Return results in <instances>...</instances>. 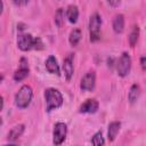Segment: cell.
<instances>
[{
  "mask_svg": "<svg viewBox=\"0 0 146 146\" xmlns=\"http://www.w3.org/2000/svg\"><path fill=\"white\" fill-rule=\"evenodd\" d=\"M91 144L95 145V146H100V145H104L105 144V140H104V137H103V133L102 131H97L92 138H91Z\"/></svg>",
  "mask_w": 146,
  "mask_h": 146,
  "instance_id": "cell-19",
  "label": "cell"
},
{
  "mask_svg": "<svg viewBox=\"0 0 146 146\" xmlns=\"http://www.w3.org/2000/svg\"><path fill=\"white\" fill-rule=\"evenodd\" d=\"M121 128V123L119 121H113L108 124V129H107V138L110 141H114L119 131Z\"/></svg>",
  "mask_w": 146,
  "mask_h": 146,
  "instance_id": "cell-13",
  "label": "cell"
},
{
  "mask_svg": "<svg viewBox=\"0 0 146 146\" xmlns=\"http://www.w3.org/2000/svg\"><path fill=\"white\" fill-rule=\"evenodd\" d=\"M140 65H141V68L145 71L146 70V57H141L140 58Z\"/></svg>",
  "mask_w": 146,
  "mask_h": 146,
  "instance_id": "cell-23",
  "label": "cell"
},
{
  "mask_svg": "<svg viewBox=\"0 0 146 146\" xmlns=\"http://www.w3.org/2000/svg\"><path fill=\"white\" fill-rule=\"evenodd\" d=\"M98 107H99V104L98 102L95 99V98H90V99H87L79 108V112L80 113H84V114H94L98 111Z\"/></svg>",
  "mask_w": 146,
  "mask_h": 146,
  "instance_id": "cell-9",
  "label": "cell"
},
{
  "mask_svg": "<svg viewBox=\"0 0 146 146\" xmlns=\"http://www.w3.org/2000/svg\"><path fill=\"white\" fill-rule=\"evenodd\" d=\"M139 95H140V88L138 84H132L130 87V90L128 92V100L130 102V104H133L137 102V99L139 98Z\"/></svg>",
  "mask_w": 146,
  "mask_h": 146,
  "instance_id": "cell-16",
  "label": "cell"
},
{
  "mask_svg": "<svg viewBox=\"0 0 146 146\" xmlns=\"http://www.w3.org/2000/svg\"><path fill=\"white\" fill-rule=\"evenodd\" d=\"M112 26H113V31H114L116 34L122 33L123 30H124V16H123L122 14L115 15L114 18H113Z\"/></svg>",
  "mask_w": 146,
  "mask_h": 146,
  "instance_id": "cell-12",
  "label": "cell"
},
{
  "mask_svg": "<svg viewBox=\"0 0 146 146\" xmlns=\"http://www.w3.org/2000/svg\"><path fill=\"white\" fill-rule=\"evenodd\" d=\"M96 86V72L94 70L88 71L81 79L80 88L83 91H92Z\"/></svg>",
  "mask_w": 146,
  "mask_h": 146,
  "instance_id": "cell-7",
  "label": "cell"
},
{
  "mask_svg": "<svg viewBox=\"0 0 146 146\" xmlns=\"http://www.w3.org/2000/svg\"><path fill=\"white\" fill-rule=\"evenodd\" d=\"M24 129H25L24 124H17V125L13 127V128L10 129L9 133H8V140H9V141H15V140H17V139L22 136V133L24 132Z\"/></svg>",
  "mask_w": 146,
  "mask_h": 146,
  "instance_id": "cell-15",
  "label": "cell"
},
{
  "mask_svg": "<svg viewBox=\"0 0 146 146\" xmlns=\"http://www.w3.org/2000/svg\"><path fill=\"white\" fill-rule=\"evenodd\" d=\"M100 27H102V17L98 13H95L90 16V19H89V34H90L91 42H96L99 40Z\"/></svg>",
  "mask_w": 146,
  "mask_h": 146,
  "instance_id": "cell-4",
  "label": "cell"
},
{
  "mask_svg": "<svg viewBox=\"0 0 146 146\" xmlns=\"http://www.w3.org/2000/svg\"><path fill=\"white\" fill-rule=\"evenodd\" d=\"M65 15H66V18H67V21L70 23L75 24L78 22V18H79V9H78V7L75 5H70L67 7V9H66Z\"/></svg>",
  "mask_w": 146,
  "mask_h": 146,
  "instance_id": "cell-14",
  "label": "cell"
},
{
  "mask_svg": "<svg viewBox=\"0 0 146 146\" xmlns=\"http://www.w3.org/2000/svg\"><path fill=\"white\" fill-rule=\"evenodd\" d=\"M67 135V125L64 122H57L54 127L52 131V143L54 145H60L66 139Z\"/></svg>",
  "mask_w": 146,
  "mask_h": 146,
  "instance_id": "cell-6",
  "label": "cell"
},
{
  "mask_svg": "<svg viewBox=\"0 0 146 146\" xmlns=\"http://www.w3.org/2000/svg\"><path fill=\"white\" fill-rule=\"evenodd\" d=\"M33 97V90L30 86L24 84L19 88L17 94L15 95V105L18 108H26Z\"/></svg>",
  "mask_w": 146,
  "mask_h": 146,
  "instance_id": "cell-3",
  "label": "cell"
},
{
  "mask_svg": "<svg viewBox=\"0 0 146 146\" xmlns=\"http://www.w3.org/2000/svg\"><path fill=\"white\" fill-rule=\"evenodd\" d=\"M108 5L112 6V7H117L120 3H121V0H107Z\"/></svg>",
  "mask_w": 146,
  "mask_h": 146,
  "instance_id": "cell-21",
  "label": "cell"
},
{
  "mask_svg": "<svg viewBox=\"0 0 146 146\" xmlns=\"http://www.w3.org/2000/svg\"><path fill=\"white\" fill-rule=\"evenodd\" d=\"M17 47L22 51H29L31 49L41 50L43 43L40 38H34L30 33H19L17 38Z\"/></svg>",
  "mask_w": 146,
  "mask_h": 146,
  "instance_id": "cell-1",
  "label": "cell"
},
{
  "mask_svg": "<svg viewBox=\"0 0 146 146\" xmlns=\"http://www.w3.org/2000/svg\"><path fill=\"white\" fill-rule=\"evenodd\" d=\"M44 100H46V111L48 113L59 108L63 105V96L60 91L55 88H48L44 90Z\"/></svg>",
  "mask_w": 146,
  "mask_h": 146,
  "instance_id": "cell-2",
  "label": "cell"
},
{
  "mask_svg": "<svg viewBox=\"0 0 146 146\" xmlns=\"http://www.w3.org/2000/svg\"><path fill=\"white\" fill-rule=\"evenodd\" d=\"M131 68V58L128 52H122L117 63H116V72L119 76H127Z\"/></svg>",
  "mask_w": 146,
  "mask_h": 146,
  "instance_id": "cell-5",
  "label": "cell"
},
{
  "mask_svg": "<svg viewBox=\"0 0 146 146\" xmlns=\"http://www.w3.org/2000/svg\"><path fill=\"white\" fill-rule=\"evenodd\" d=\"M138 38H139V26L138 25H133L129 36H128V41H129V44L130 47H135L137 41H138Z\"/></svg>",
  "mask_w": 146,
  "mask_h": 146,
  "instance_id": "cell-17",
  "label": "cell"
},
{
  "mask_svg": "<svg viewBox=\"0 0 146 146\" xmlns=\"http://www.w3.org/2000/svg\"><path fill=\"white\" fill-rule=\"evenodd\" d=\"M29 2V0H14V3L16 6H25Z\"/></svg>",
  "mask_w": 146,
  "mask_h": 146,
  "instance_id": "cell-22",
  "label": "cell"
},
{
  "mask_svg": "<svg viewBox=\"0 0 146 146\" xmlns=\"http://www.w3.org/2000/svg\"><path fill=\"white\" fill-rule=\"evenodd\" d=\"M46 68L49 73L51 74H56V75H60V71H59V65L57 63V59L54 56H49L46 60Z\"/></svg>",
  "mask_w": 146,
  "mask_h": 146,
  "instance_id": "cell-11",
  "label": "cell"
},
{
  "mask_svg": "<svg viewBox=\"0 0 146 146\" xmlns=\"http://www.w3.org/2000/svg\"><path fill=\"white\" fill-rule=\"evenodd\" d=\"M81 36H82L81 31H80L79 29H74V30H72L71 33H70L68 41H70V43H71L73 47H75V46H78V43L80 42Z\"/></svg>",
  "mask_w": 146,
  "mask_h": 146,
  "instance_id": "cell-18",
  "label": "cell"
},
{
  "mask_svg": "<svg viewBox=\"0 0 146 146\" xmlns=\"http://www.w3.org/2000/svg\"><path fill=\"white\" fill-rule=\"evenodd\" d=\"M63 23H64V10L62 8L57 9L56 14H55V24L57 27H62L63 26Z\"/></svg>",
  "mask_w": 146,
  "mask_h": 146,
  "instance_id": "cell-20",
  "label": "cell"
},
{
  "mask_svg": "<svg viewBox=\"0 0 146 146\" xmlns=\"http://www.w3.org/2000/svg\"><path fill=\"white\" fill-rule=\"evenodd\" d=\"M29 72H30V68H29V63H27V59L25 57H22L19 59V67L15 71L14 73V80L16 82H19L22 80H24L27 75H29Z\"/></svg>",
  "mask_w": 146,
  "mask_h": 146,
  "instance_id": "cell-8",
  "label": "cell"
},
{
  "mask_svg": "<svg viewBox=\"0 0 146 146\" xmlns=\"http://www.w3.org/2000/svg\"><path fill=\"white\" fill-rule=\"evenodd\" d=\"M73 54H68L65 58H64V62H63V71H64V75H65V79L67 81H70L73 76V73H74V67H73Z\"/></svg>",
  "mask_w": 146,
  "mask_h": 146,
  "instance_id": "cell-10",
  "label": "cell"
}]
</instances>
